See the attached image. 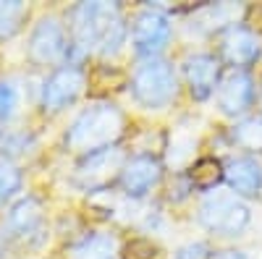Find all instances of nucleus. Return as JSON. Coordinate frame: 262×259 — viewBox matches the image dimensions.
<instances>
[{"label": "nucleus", "instance_id": "obj_1", "mask_svg": "<svg viewBox=\"0 0 262 259\" xmlns=\"http://www.w3.org/2000/svg\"><path fill=\"white\" fill-rule=\"evenodd\" d=\"M74 32L81 48L116 53L123 42V18L113 3H81L74 11Z\"/></svg>", "mask_w": 262, "mask_h": 259}, {"label": "nucleus", "instance_id": "obj_2", "mask_svg": "<svg viewBox=\"0 0 262 259\" xmlns=\"http://www.w3.org/2000/svg\"><path fill=\"white\" fill-rule=\"evenodd\" d=\"M123 128V118L116 107L111 105H95L90 110H84L76 123L69 131V144L76 149H84V152H100V149H107L111 142L118 139Z\"/></svg>", "mask_w": 262, "mask_h": 259}, {"label": "nucleus", "instance_id": "obj_3", "mask_svg": "<svg viewBox=\"0 0 262 259\" xmlns=\"http://www.w3.org/2000/svg\"><path fill=\"white\" fill-rule=\"evenodd\" d=\"M134 95L147 107H163L176 95V76L173 68L163 60H152L137 71L134 76Z\"/></svg>", "mask_w": 262, "mask_h": 259}, {"label": "nucleus", "instance_id": "obj_4", "mask_svg": "<svg viewBox=\"0 0 262 259\" xmlns=\"http://www.w3.org/2000/svg\"><path fill=\"white\" fill-rule=\"evenodd\" d=\"M202 220L207 228L221 230V233H238L247 223H249V209L247 204H242L233 194H212L202 204Z\"/></svg>", "mask_w": 262, "mask_h": 259}, {"label": "nucleus", "instance_id": "obj_5", "mask_svg": "<svg viewBox=\"0 0 262 259\" xmlns=\"http://www.w3.org/2000/svg\"><path fill=\"white\" fill-rule=\"evenodd\" d=\"M32 58L39 63H55L69 55V39H66V29L55 18H42L37 29L32 32Z\"/></svg>", "mask_w": 262, "mask_h": 259}, {"label": "nucleus", "instance_id": "obj_6", "mask_svg": "<svg viewBox=\"0 0 262 259\" xmlns=\"http://www.w3.org/2000/svg\"><path fill=\"white\" fill-rule=\"evenodd\" d=\"M170 37V21L160 11H144L139 13L137 24H134V45L139 53L152 55L168 45Z\"/></svg>", "mask_w": 262, "mask_h": 259}, {"label": "nucleus", "instance_id": "obj_7", "mask_svg": "<svg viewBox=\"0 0 262 259\" xmlns=\"http://www.w3.org/2000/svg\"><path fill=\"white\" fill-rule=\"evenodd\" d=\"M81 89H84L81 68H76V66L60 68V71H55L48 79L45 92H42V102H45V107H50V110H60L63 105H69L71 100H76Z\"/></svg>", "mask_w": 262, "mask_h": 259}, {"label": "nucleus", "instance_id": "obj_8", "mask_svg": "<svg viewBox=\"0 0 262 259\" xmlns=\"http://www.w3.org/2000/svg\"><path fill=\"white\" fill-rule=\"evenodd\" d=\"M123 162V155L118 152V149H100V152H92V155H86V160L81 162L79 168V178L84 186H102L107 183L113 176H116V170L121 168Z\"/></svg>", "mask_w": 262, "mask_h": 259}, {"label": "nucleus", "instance_id": "obj_9", "mask_svg": "<svg viewBox=\"0 0 262 259\" xmlns=\"http://www.w3.org/2000/svg\"><path fill=\"white\" fill-rule=\"evenodd\" d=\"M221 79V60L215 55H194L186 60V81L196 100L207 97Z\"/></svg>", "mask_w": 262, "mask_h": 259}, {"label": "nucleus", "instance_id": "obj_10", "mask_svg": "<svg viewBox=\"0 0 262 259\" xmlns=\"http://www.w3.org/2000/svg\"><path fill=\"white\" fill-rule=\"evenodd\" d=\"M217 102L228 115L247 110V105L252 102V79L244 71H231L217 86Z\"/></svg>", "mask_w": 262, "mask_h": 259}, {"label": "nucleus", "instance_id": "obj_11", "mask_svg": "<svg viewBox=\"0 0 262 259\" xmlns=\"http://www.w3.org/2000/svg\"><path fill=\"white\" fill-rule=\"evenodd\" d=\"M121 181H123V189L128 194L142 197V194H147L160 181V162L152 160V157H134L131 162L123 165Z\"/></svg>", "mask_w": 262, "mask_h": 259}, {"label": "nucleus", "instance_id": "obj_12", "mask_svg": "<svg viewBox=\"0 0 262 259\" xmlns=\"http://www.w3.org/2000/svg\"><path fill=\"white\" fill-rule=\"evenodd\" d=\"M226 181L236 194L252 197L262 189V168L252 157H233L226 165Z\"/></svg>", "mask_w": 262, "mask_h": 259}, {"label": "nucleus", "instance_id": "obj_13", "mask_svg": "<svg viewBox=\"0 0 262 259\" xmlns=\"http://www.w3.org/2000/svg\"><path fill=\"white\" fill-rule=\"evenodd\" d=\"M221 50L226 55L228 63L233 66H247L259 55V45H257V37L249 29H228L221 39Z\"/></svg>", "mask_w": 262, "mask_h": 259}, {"label": "nucleus", "instance_id": "obj_14", "mask_svg": "<svg viewBox=\"0 0 262 259\" xmlns=\"http://www.w3.org/2000/svg\"><path fill=\"white\" fill-rule=\"evenodd\" d=\"M39 220H42L39 204L34 199H24L8 212L3 228L8 230V236H13V239H24V236H32V230H37Z\"/></svg>", "mask_w": 262, "mask_h": 259}, {"label": "nucleus", "instance_id": "obj_15", "mask_svg": "<svg viewBox=\"0 0 262 259\" xmlns=\"http://www.w3.org/2000/svg\"><path fill=\"white\" fill-rule=\"evenodd\" d=\"M226 178V168L217 162L215 157H202V160H196L194 165H191V170H189V181H191V186H196V189H212V186H217Z\"/></svg>", "mask_w": 262, "mask_h": 259}, {"label": "nucleus", "instance_id": "obj_16", "mask_svg": "<svg viewBox=\"0 0 262 259\" xmlns=\"http://www.w3.org/2000/svg\"><path fill=\"white\" fill-rule=\"evenodd\" d=\"M74 259H113V239L90 236L74 249Z\"/></svg>", "mask_w": 262, "mask_h": 259}, {"label": "nucleus", "instance_id": "obj_17", "mask_svg": "<svg viewBox=\"0 0 262 259\" xmlns=\"http://www.w3.org/2000/svg\"><path fill=\"white\" fill-rule=\"evenodd\" d=\"M27 16V6L24 3H18V0H8V3H3L0 0V37H11L18 24H21V18Z\"/></svg>", "mask_w": 262, "mask_h": 259}, {"label": "nucleus", "instance_id": "obj_18", "mask_svg": "<svg viewBox=\"0 0 262 259\" xmlns=\"http://www.w3.org/2000/svg\"><path fill=\"white\" fill-rule=\"evenodd\" d=\"M121 256L123 259H165L163 249L155 241H149V239H131L123 246Z\"/></svg>", "mask_w": 262, "mask_h": 259}, {"label": "nucleus", "instance_id": "obj_19", "mask_svg": "<svg viewBox=\"0 0 262 259\" xmlns=\"http://www.w3.org/2000/svg\"><path fill=\"white\" fill-rule=\"evenodd\" d=\"M236 142L249 149H262V118H247L236 126Z\"/></svg>", "mask_w": 262, "mask_h": 259}, {"label": "nucleus", "instance_id": "obj_20", "mask_svg": "<svg viewBox=\"0 0 262 259\" xmlns=\"http://www.w3.org/2000/svg\"><path fill=\"white\" fill-rule=\"evenodd\" d=\"M123 84H126V76L118 68H113V66H102L92 76V86H95V92H100V95L102 92H118Z\"/></svg>", "mask_w": 262, "mask_h": 259}, {"label": "nucleus", "instance_id": "obj_21", "mask_svg": "<svg viewBox=\"0 0 262 259\" xmlns=\"http://www.w3.org/2000/svg\"><path fill=\"white\" fill-rule=\"evenodd\" d=\"M18 183H21V173L11 162H0V204H6V199L13 197Z\"/></svg>", "mask_w": 262, "mask_h": 259}, {"label": "nucleus", "instance_id": "obj_22", "mask_svg": "<svg viewBox=\"0 0 262 259\" xmlns=\"http://www.w3.org/2000/svg\"><path fill=\"white\" fill-rule=\"evenodd\" d=\"M13 110H16V89L11 84L0 81V121L8 118Z\"/></svg>", "mask_w": 262, "mask_h": 259}, {"label": "nucleus", "instance_id": "obj_23", "mask_svg": "<svg viewBox=\"0 0 262 259\" xmlns=\"http://www.w3.org/2000/svg\"><path fill=\"white\" fill-rule=\"evenodd\" d=\"M247 21H249L257 32H262V3H257V6H252V8L247 11Z\"/></svg>", "mask_w": 262, "mask_h": 259}, {"label": "nucleus", "instance_id": "obj_24", "mask_svg": "<svg viewBox=\"0 0 262 259\" xmlns=\"http://www.w3.org/2000/svg\"><path fill=\"white\" fill-rule=\"evenodd\" d=\"M202 251H205V246H200V244H196V246H189V249H184L179 259H202Z\"/></svg>", "mask_w": 262, "mask_h": 259}, {"label": "nucleus", "instance_id": "obj_25", "mask_svg": "<svg viewBox=\"0 0 262 259\" xmlns=\"http://www.w3.org/2000/svg\"><path fill=\"white\" fill-rule=\"evenodd\" d=\"M212 259H247L242 251H221V254H215Z\"/></svg>", "mask_w": 262, "mask_h": 259}]
</instances>
